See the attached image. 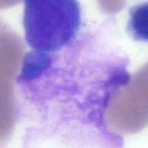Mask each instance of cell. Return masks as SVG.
<instances>
[{"mask_svg":"<svg viewBox=\"0 0 148 148\" xmlns=\"http://www.w3.org/2000/svg\"><path fill=\"white\" fill-rule=\"evenodd\" d=\"M25 38L31 50L59 51L81 33L82 9L78 0H23Z\"/></svg>","mask_w":148,"mask_h":148,"instance_id":"7a4b0ae2","label":"cell"},{"mask_svg":"<svg viewBox=\"0 0 148 148\" xmlns=\"http://www.w3.org/2000/svg\"><path fill=\"white\" fill-rule=\"evenodd\" d=\"M127 30L134 40L148 43V0L130 9Z\"/></svg>","mask_w":148,"mask_h":148,"instance_id":"3957f363","label":"cell"},{"mask_svg":"<svg viewBox=\"0 0 148 148\" xmlns=\"http://www.w3.org/2000/svg\"><path fill=\"white\" fill-rule=\"evenodd\" d=\"M101 30L82 32L59 51L24 56L16 82L27 143L121 142L107 130L104 114L130 82V62Z\"/></svg>","mask_w":148,"mask_h":148,"instance_id":"6da1fadb","label":"cell"},{"mask_svg":"<svg viewBox=\"0 0 148 148\" xmlns=\"http://www.w3.org/2000/svg\"><path fill=\"white\" fill-rule=\"evenodd\" d=\"M106 1H109V0H106Z\"/></svg>","mask_w":148,"mask_h":148,"instance_id":"277c9868","label":"cell"}]
</instances>
